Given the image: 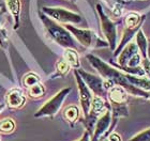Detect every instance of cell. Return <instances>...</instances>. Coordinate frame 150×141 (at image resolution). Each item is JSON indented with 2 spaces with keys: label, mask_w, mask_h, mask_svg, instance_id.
<instances>
[{
  "label": "cell",
  "mask_w": 150,
  "mask_h": 141,
  "mask_svg": "<svg viewBox=\"0 0 150 141\" xmlns=\"http://www.w3.org/2000/svg\"><path fill=\"white\" fill-rule=\"evenodd\" d=\"M129 141H150V128H147L141 132Z\"/></svg>",
  "instance_id": "cell-22"
},
{
  "label": "cell",
  "mask_w": 150,
  "mask_h": 141,
  "mask_svg": "<svg viewBox=\"0 0 150 141\" xmlns=\"http://www.w3.org/2000/svg\"><path fill=\"white\" fill-rule=\"evenodd\" d=\"M15 129V122L13 119H3L0 121V133L10 134Z\"/></svg>",
  "instance_id": "cell-21"
},
{
  "label": "cell",
  "mask_w": 150,
  "mask_h": 141,
  "mask_svg": "<svg viewBox=\"0 0 150 141\" xmlns=\"http://www.w3.org/2000/svg\"><path fill=\"white\" fill-rule=\"evenodd\" d=\"M6 4L3 3V1L0 0V26L2 27L6 22V18H8V8H6Z\"/></svg>",
  "instance_id": "cell-23"
},
{
  "label": "cell",
  "mask_w": 150,
  "mask_h": 141,
  "mask_svg": "<svg viewBox=\"0 0 150 141\" xmlns=\"http://www.w3.org/2000/svg\"><path fill=\"white\" fill-rule=\"evenodd\" d=\"M105 140L106 141H121V138H120V136H119L118 134L112 133V134H110V135L105 138Z\"/></svg>",
  "instance_id": "cell-26"
},
{
  "label": "cell",
  "mask_w": 150,
  "mask_h": 141,
  "mask_svg": "<svg viewBox=\"0 0 150 141\" xmlns=\"http://www.w3.org/2000/svg\"><path fill=\"white\" fill-rule=\"evenodd\" d=\"M125 1H127V2H128V1H131V0H125Z\"/></svg>",
  "instance_id": "cell-31"
},
{
  "label": "cell",
  "mask_w": 150,
  "mask_h": 141,
  "mask_svg": "<svg viewBox=\"0 0 150 141\" xmlns=\"http://www.w3.org/2000/svg\"><path fill=\"white\" fill-rule=\"evenodd\" d=\"M6 46H8V33L6 29L0 26V47L6 48Z\"/></svg>",
  "instance_id": "cell-24"
},
{
  "label": "cell",
  "mask_w": 150,
  "mask_h": 141,
  "mask_svg": "<svg viewBox=\"0 0 150 141\" xmlns=\"http://www.w3.org/2000/svg\"><path fill=\"white\" fill-rule=\"evenodd\" d=\"M141 66H142V69H144L145 75L147 76L148 78L150 79V60L148 59V58H144V59H142Z\"/></svg>",
  "instance_id": "cell-25"
},
{
  "label": "cell",
  "mask_w": 150,
  "mask_h": 141,
  "mask_svg": "<svg viewBox=\"0 0 150 141\" xmlns=\"http://www.w3.org/2000/svg\"><path fill=\"white\" fill-rule=\"evenodd\" d=\"M96 8H97V12L99 14V17H100L102 33L107 40V43H108L110 49L115 50L116 46H117V24L115 22H112V19L104 13L103 8L100 3H98Z\"/></svg>",
  "instance_id": "cell-4"
},
{
  "label": "cell",
  "mask_w": 150,
  "mask_h": 141,
  "mask_svg": "<svg viewBox=\"0 0 150 141\" xmlns=\"http://www.w3.org/2000/svg\"><path fill=\"white\" fill-rule=\"evenodd\" d=\"M136 45L138 47V51L141 56L144 58H147V50H148V40L145 36L144 32L142 29H139L136 33Z\"/></svg>",
  "instance_id": "cell-16"
},
{
  "label": "cell",
  "mask_w": 150,
  "mask_h": 141,
  "mask_svg": "<svg viewBox=\"0 0 150 141\" xmlns=\"http://www.w3.org/2000/svg\"><path fill=\"white\" fill-rule=\"evenodd\" d=\"M39 82H41L40 76L35 74V73H28V74H26V75L24 76V78H23V86H24L26 89L30 88V87L37 85Z\"/></svg>",
  "instance_id": "cell-19"
},
{
  "label": "cell",
  "mask_w": 150,
  "mask_h": 141,
  "mask_svg": "<svg viewBox=\"0 0 150 141\" xmlns=\"http://www.w3.org/2000/svg\"><path fill=\"white\" fill-rule=\"evenodd\" d=\"M40 18L46 29L47 34L50 35L57 44H59L60 46L64 47V48H73V49L77 48L76 42L68 29L63 28L62 26L57 24V22L50 18L45 14L40 13Z\"/></svg>",
  "instance_id": "cell-2"
},
{
  "label": "cell",
  "mask_w": 150,
  "mask_h": 141,
  "mask_svg": "<svg viewBox=\"0 0 150 141\" xmlns=\"http://www.w3.org/2000/svg\"><path fill=\"white\" fill-rule=\"evenodd\" d=\"M74 75L75 78H76L78 92H79V100H81V110L84 112V118H87V116L89 114V111H90L91 103H92L93 96L91 94L90 89L88 88L87 85L85 83V81L81 77V75L78 74L77 69H74Z\"/></svg>",
  "instance_id": "cell-9"
},
{
  "label": "cell",
  "mask_w": 150,
  "mask_h": 141,
  "mask_svg": "<svg viewBox=\"0 0 150 141\" xmlns=\"http://www.w3.org/2000/svg\"><path fill=\"white\" fill-rule=\"evenodd\" d=\"M72 89L71 88H64L60 90L58 93L50 100H48L40 109L38 110L37 113L35 114V118H42V116H54L57 114V112L62 107V104L67 96L69 95Z\"/></svg>",
  "instance_id": "cell-5"
},
{
  "label": "cell",
  "mask_w": 150,
  "mask_h": 141,
  "mask_svg": "<svg viewBox=\"0 0 150 141\" xmlns=\"http://www.w3.org/2000/svg\"><path fill=\"white\" fill-rule=\"evenodd\" d=\"M138 53V47L136 43L133 42H129L128 44L125 45V48L120 51L118 56V65L120 66H127L129 61L133 58V57Z\"/></svg>",
  "instance_id": "cell-11"
},
{
  "label": "cell",
  "mask_w": 150,
  "mask_h": 141,
  "mask_svg": "<svg viewBox=\"0 0 150 141\" xmlns=\"http://www.w3.org/2000/svg\"><path fill=\"white\" fill-rule=\"evenodd\" d=\"M45 91H46V90H45L44 85H42L41 82H39L37 85L32 86V87L27 89V94H28L31 98H40V97H42L44 94H45Z\"/></svg>",
  "instance_id": "cell-18"
},
{
  "label": "cell",
  "mask_w": 150,
  "mask_h": 141,
  "mask_svg": "<svg viewBox=\"0 0 150 141\" xmlns=\"http://www.w3.org/2000/svg\"><path fill=\"white\" fill-rule=\"evenodd\" d=\"M77 141H91V134L88 130L84 133V135L81 136V138Z\"/></svg>",
  "instance_id": "cell-27"
},
{
  "label": "cell",
  "mask_w": 150,
  "mask_h": 141,
  "mask_svg": "<svg viewBox=\"0 0 150 141\" xmlns=\"http://www.w3.org/2000/svg\"><path fill=\"white\" fill-rule=\"evenodd\" d=\"M112 124V110L107 108L104 111L94 125L93 134L91 136V141H101L108 136V129Z\"/></svg>",
  "instance_id": "cell-7"
},
{
  "label": "cell",
  "mask_w": 150,
  "mask_h": 141,
  "mask_svg": "<svg viewBox=\"0 0 150 141\" xmlns=\"http://www.w3.org/2000/svg\"><path fill=\"white\" fill-rule=\"evenodd\" d=\"M145 17L146 15H139L136 12H131L129 13L128 15L125 17V27H129V28H134V27H138L142 26L143 22H145Z\"/></svg>",
  "instance_id": "cell-14"
},
{
  "label": "cell",
  "mask_w": 150,
  "mask_h": 141,
  "mask_svg": "<svg viewBox=\"0 0 150 141\" xmlns=\"http://www.w3.org/2000/svg\"><path fill=\"white\" fill-rule=\"evenodd\" d=\"M43 13L45 15L52 17L55 22H61V24H81V16L77 13H74L72 11H69L67 9L62 8H47L44 6L42 9Z\"/></svg>",
  "instance_id": "cell-6"
},
{
  "label": "cell",
  "mask_w": 150,
  "mask_h": 141,
  "mask_svg": "<svg viewBox=\"0 0 150 141\" xmlns=\"http://www.w3.org/2000/svg\"><path fill=\"white\" fill-rule=\"evenodd\" d=\"M107 96L110 105L128 103V92L120 86H114L107 91Z\"/></svg>",
  "instance_id": "cell-12"
},
{
  "label": "cell",
  "mask_w": 150,
  "mask_h": 141,
  "mask_svg": "<svg viewBox=\"0 0 150 141\" xmlns=\"http://www.w3.org/2000/svg\"><path fill=\"white\" fill-rule=\"evenodd\" d=\"M63 59L69 63V65L71 66L72 69H79L81 63H79V57H78V53H77V51H76V49L67 48L64 53H63Z\"/></svg>",
  "instance_id": "cell-15"
},
{
  "label": "cell",
  "mask_w": 150,
  "mask_h": 141,
  "mask_svg": "<svg viewBox=\"0 0 150 141\" xmlns=\"http://www.w3.org/2000/svg\"><path fill=\"white\" fill-rule=\"evenodd\" d=\"M63 118L73 126L74 123L79 119V109H78V107L74 106V105L67 107L64 111H63Z\"/></svg>",
  "instance_id": "cell-17"
},
{
  "label": "cell",
  "mask_w": 150,
  "mask_h": 141,
  "mask_svg": "<svg viewBox=\"0 0 150 141\" xmlns=\"http://www.w3.org/2000/svg\"><path fill=\"white\" fill-rule=\"evenodd\" d=\"M69 1H72V2H75V1H76V0H69Z\"/></svg>",
  "instance_id": "cell-30"
},
{
  "label": "cell",
  "mask_w": 150,
  "mask_h": 141,
  "mask_svg": "<svg viewBox=\"0 0 150 141\" xmlns=\"http://www.w3.org/2000/svg\"><path fill=\"white\" fill-rule=\"evenodd\" d=\"M6 4L8 11L11 13L14 19V29L16 30L19 27V20H21V9H22L21 0H6Z\"/></svg>",
  "instance_id": "cell-13"
},
{
  "label": "cell",
  "mask_w": 150,
  "mask_h": 141,
  "mask_svg": "<svg viewBox=\"0 0 150 141\" xmlns=\"http://www.w3.org/2000/svg\"><path fill=\"white\" fill-rule=\"evenodd\" d=\"M4 108H6V105H4V104H0V113L2 112Z\"/></svg>",
  "instance_id": "cell-29"
},
{
  "label": "cell",
  "mask_w": 150,
  "mask_h": 141,
  "mask_svg": "<svg viewBox=\"0 0 150 141\" xmlns=\"http://www.w3.org/2000/svg\"><path fill=\"white\" fill-rule=\"evenodd\" d=\"M64 27L69 30L71 34L74 35L76 41L84 47H87V48H103V47L108 46L107 42L101 40L94 33V31H92L90 29L76 28V27L70 25V24L66 25Z\"/></svg>",
  "instance_id": "cell-3"
},
{
  "label": "cell",
  "mask_w": 150,
  "mask_h": 141,
  "mask_svg": "<svg viewBox=\"0 0 150 141\" xmlns=\"http://www.w3.org/2000/svg\"><path fill=\"white\" fill-rule=\"evenodd\" d=\"M26 102V96L22 89L14 88L10 90L6 94V103L9 107L14 108V109H18L24 106Z\"/></svg>",
  "instance_id": "cell-10"
},
{
  "label": "cell",
  "mask_w": 150,
  "mask_h": 141,
  "mask_svg": "<svg viewBox=\"0 0 150 141\" xmlns=\"http://www.w3.org/2000/svg\"><path fill=\"white\" fill-rule=\"evenodd\" d=\"M92 67L97 69V72L104 80H108L114 86H120L125 89L128 93L134 95V96L143 97L146 100H150V91H145L143 89H139L132 85L128 80V74L122 71H119L117 67H112L108 63L104 62L99 57L94 56L92 53H88L86 56Z\"/></svg>",
  "instance_id": "cell-1"
},
{
  "label": "cell",
  "mask_w": 150,
  "mask_h": 141,
  "mask_svg": "<svg viewBox=\"0 0 150 141\" xmlns=\"http://www.w3.org/2000/svg\"><path fill=\"white\" fill-rule=\"evenodd\" d=\"M77 72L85 81V83L87 85L88 88L90 89V91L94 93V95L101 97H104L106 95L107 90L104 86V79L101 76L93 75V74L85 72L84 69H77Z\"/></svg>",
  "instance_id": "cell-8"
},
{
  "label": "cell",
  "mask_w": 150,
  "mask_h": 141,
  "mask_svg": "<svg viewBox=\"0 0 150 141\" xmlns=\"http://www.w3.org/2000/svg\"><path fill=\"white\" fill-rule=\"evenodd\" d=\"M70 69H71V66L69 65V63L67 62L64 59H61V60H58L56 63V76H66L68 73H69Z\"/></svg>",
  "instance_id": "cell-20"
},
{
  "label": "cell",
  "mask_w": 150,
  "mask_h": 141,
  "mask_svg": "<svg viewBox=\"0 0 150 141\" xmlns=\"http://www.w3.org/2000/svg\"><path fill=\"white\" fill-rule=\"evenodd\" d=\"M147 58L150 60V41H148V50H147Z\"/></svg>",
  "instance_id": "cell-28"
}]
</instances>
